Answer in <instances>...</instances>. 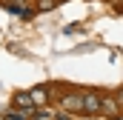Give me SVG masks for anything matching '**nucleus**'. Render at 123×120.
<instances>
[{
    "label": "nucleus",
    "mask_w": 123,
    "mask_h": 120,
    "mask_svg": "<svg viewBox=\"0 0 123 120\" xmlns=\"http://www.w3.org/2000/svg\"><path fill=\"white\" fill-rule=\"evenodd\" d=\"M60 112L83 114V91H63L60 94Z\"/></svg>",
    "instance_id": "nucleus-1"
},
{
    "label": "nucleus",
    "mask_w": 123,
    "mask_h": 120,
    "mask_svg": "<svg viewBox=\"0 0 123 120\" xmlns=\"http://www.w3.org/2000/svg\"><path fill=\"white\" fill-rule=\"evenodd\" d=\"M100 100H103V94H100V91L86 89V91H83V114H89V117L100 114Z\"/></svg>",
    "instance_id": "nucleus-2"
},
{
    "label": "nucleus",
    "mask_w": 123,
    "mask_h": 120,
    "mask_svg": "<svg viewBox=\"0 0 123 120\" xmlns=\"http://www.w3.org/2000/svg\"><path fill=\"white\" fill-rule=\"evenodd\" d=\"M100 114L109 117V120H120L123 117V109L117 106L115 94H103V100H100Z\"/></svg>",
    "instance_id": "nucleus-3"
},
{
    "label": "nucleus",
    "mask_w": 123,
    "mask_h": 120,
    "mask_svg": "<svg viewBox=\"0 0 123 120\" xmlns=\"http://www.w3.org/2000/svg\"><path fill=\"white\" fill-rule=\"evenodd\" d=\"M31 103H34V109H43V106H49V100H52V89L49 86H34L29 91Z\"/></svg>",
    "instance_id": "nucleus-4"
},
{
    "label": "nucleus",
    "mask_w": 123,
    "mask_h": 120,
    "mask_svg": "<svg viewBox=\"0 0 123 120\" xmlns=\"http://www.w3.org/2000/svg\"><path fill=\"white\" fill-rule=\"evenodd\" d=\"M12 103H14V109H20V112H37L34 103H31V97H29V91H17V94L12 97Z\"/></svg>",
    "instance_id": "nucleus-5"
},
{
    "label": "nucleus",
    "mask_w": 123,
    "mask_h": 120,
    "mask_svg": "<svg viewBox=\"0 0 123 120\" xmlns=\"http://www.w3.org/2000/svg\"><path fill=\"white\" fill-rule=\"evenodd\" d=\"M57 6V0H37L34 3V12H52Z\"/></svg>",
    "instance_id": "nucleus-6"
},
{
    "label": "nucleus",
    "mask_w": 123,
    "mask_h": 120,
    "mask_svg": "<svg viewBox=\"0 0 123 120\" xmlns=\"http://www.w3.org/2000/svg\"><path fill=\"white\" fill-rule=\"evenodd\" d=\"M31 120H55V114H49V112H37Z\"/></svg>",
    "instance_id": "nucleus-7"
},
{
    "label": "nucleus",
    "mask_w": 123,
    "mask_h": 120,
    "mask_svg": "<svg viewBox=\"0 0 123 120\" xmlns=\"http://www.w3.org/2000/svg\"><path fill=\"white\" fill-rule=\"evenodd\" d=\"M115 100H117V106H120V109H123V86H120V89H117V91H115Z\"/></svg>",
    "instance_id": "nucleus-8"
},
{
    "label": "nucleus",
    "mask_w": 123,
    "mask_h": 120,
    "mask_svg": "<svg viewBox=\"0 0 123 120\" xmlns=\"http://www.w3.org/2000/svg\"><path fill=\"white\" fill-rule=\"evenodd\" d=\"M115 12H120V14H123V0H115Z\"/></svg>",
    "instance_id": "nucleus-9"
},
{
    "label": "nucleus",
    "mask_w": 123,
    "mask_h": 120,
    "mask_svg": "<svg viewBox=\"0 0 123 120\" xmlns=\"http://www.w3.org/2000/svg\"><path fill=\"white\" fill-rule=\"evenodd\" d=\"M55 120H69V112H57V117Z\"/></svg>",
    "instance_id": "nucleus-10"
},
{
    "label": "nucleus",
    "mask_w": 123,
    "mask_h": 120,
    "mask_svg": "<svg viewBox=\"0 0 123 120\" xmlns=\"http://www.w3.org/2000/svg\"><path fill=\"white\" fill-rule=\"evenodd\" d=\"M9 3H17V0H3V6H9Z\"/></svg>",
    "instance_id": "nucleus-11"
},
{
    "label": "nucleus",
    "mask_w": 123,
    "mask_h": 120,
    "mask_svg": "<svg viewBox=\"0 0 123 120\" xmlns=\"http://www.w3.org/2000/svg\"><path fill=\"white\" fill-rule=\"evenodd\" d=\"M57 3H60V0H57Z\"/></svg>",
    "instance_id": "nucleus-12"
}]
</instances>
